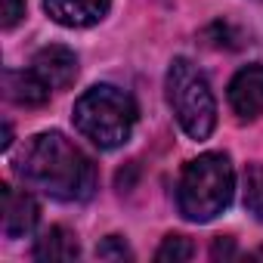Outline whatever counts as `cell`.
I'll use <instances>...</instances> for the list:
<instances>
[{
  "label": "cell",
  "instance_id": "10",
  "mask_svg": "<svg viewBox=\"0 0 263 263\" xmlns=\"http://www.w3.org/2000/svg\"><path fill=\"white\" fill-rule=\"evenodd\" d=\"M78 254H81V245L65 226H50L34 241V260H74Z\"/></svg>",
  "mask_w": 263,
  "mask_h": 263
},
{
  "label": "cell",
  "instance_id": "3",
  "mask_svg": "<svg viewBox=\"0 0 263 263\" xmlns=\"http://www.w3.org/2000/svg\"><path fill=\"white\" fill-rule=\"evenodd\" d=\"M235 192V171L229 155L204 152L192 158L177 183V208L192 223H211L220 217Z\"/></svg>",
  "mask_w": 263,
  "mask_h": 263
},
{
  "label": "cell",
  "instance_id": "15",
  "mask_svg": "<svg viewBox=\"0 0 263 263\" xmlns=\"http://www.w3.org/2000/svg\"><path fill=\"white\" fill-rule=\"evenodd\" d=\"M211 257L214 260H232V257H238V251H235L232 238H217L214 248H211Z\"/></svg>",
  "mask_w": 263,
  "mask_h": 263
},
{
  "label": "cell",
  "instance_id": "5",
  "mask_svg": "<svg viewBox=\"0 0 263 263\" xmlns=\"http://www.w3.org/2000/svg\"><path fill=\"white\" fill-rule=\"evenodd\" d=\"M229 105L241 121L263 115V65H245L229 81Z\"/></svg>",
  "mask_w": 263,
  "mask_h": 263
},
{
  "label": "cell",
  "instance_id": "7",
  "mask_svg": "<svg viewBox=\"0 0 263 263\" xmlns=\"http://www.w3.org/2000/svg\"><path fill=\"white\" fill-rule=\"evenodd\" d=\"M41 220V208L31 192L4 186V235L7 238H25L34 232Z\"/></svg>",
  "mask_w": 263,
  "mask_h": 263
},
{
  "label": "cell",
  "instance_id": "14",
  "mask_svg": "<svg viewBox=\"0 0 263 263\" xmlns=\"http://www.w3.org/2000/svg\"><path fill=\"white\" fill-rule=\"evenodd\" d=\"M25 16V0H4V19H0V25H4L7 31L16 28Z\"/></svg>",
  "mask_w": 263,
  "mask_h": 263
},
{
  "label": "cell",
  "instance_id": "9",
  "mask_svg": "<svg viewBox=\"0 0 263 263\" xmlns=\"http://www.w3.org/2000/svg\"><path fill=\"white\" fill-rule=\"evenodd\" d=\"M4 90H7V99L16 105H44L53 93L34 68H22V71L10 68L4 74Z\"/></svg>",
  "mask_w": 263,
  "mask_h": 263
},
{
  "label": "cell",
  "instance_id": "8",
  "mask_svg": "<svg viewBox=\"0 0 263 263\" xmlns=\"http://www.w3.org/2000/svg\"><path fill=\"white\" fill-rule=\"evenodd\" d=\"M44 10L62 28H90L108 16L111 0H44Z\"/></svg>",
  "mask_w": 263,
  "mask_h": 263
},
{
  "label": "cell",
  "instance_id": "17",
  "mask_svg": "<svg viewBox=\"0 0 263 263\" xmlns=\"http://www.w3.org/2000/svg\"><path fill=\"white\" fill-rule=\"evenodd\" d=\"M254 257H257V260H263V248H257V251H254Z\"/></svg>",
  "mask_w": 263,
  "mask_h": 263
},
{
  "label": "cell",
  "instance_id": "6",
  "mask_svg": "<svg viewBox=\"0 0 263 263\" xmlns=\"http://www.w3.org/2000/svg\"><path fill=\"white\" fill-rule=\"evenodd\" d=\"M31 68L44 78V84L50 90H65L78 78V56L68 47H62V44H50V47L34 53Z\"/></svg>",
  "mask_w": 263,
  "mask_h": 263
},
{
  "label": "cell",
  "instance_id": "13",
  "mask_svg": "<svg viewBox=\"0 0 263 263\" xmlns=\"http://www.w3.org/2000/svg\"><path fill=\"white\" fill-rule=\"evenodd\" d=\"M96 257L99 260H134V251L127 248V241L121 235H108L105 241H99Z\"/></svg>",
  "mask_w": 263,
  "mask_h": 263
},
{
  "label": "cell",
  "instance_id": "11",
  "mask_svg": "<svg viewBox=\"0 0 263 263\" xmlns=\"http://www.w3.org/2000/svg\"><path fill=\"white\" fill-rule=\"evenodd\" d=\"M245 208L257 220H263V161L248 164L245 171Z\"/></svg>",
  "mask_w": 263,
  "mask_h": 263
},
{
  "label": "cell",
  "instance_id": "4",
  "mask_svg": "<svg viewBox=\"0 0 263 263\" xmlns=\"http://www.w3.org/2000/svg\"><path fill=\"white\" fill-rule=\"evenodd\" d=\"M167 102L174 108L177 124L192 140H208L217 127V99L211 93V84L204 71L180 56L167 68Z\"/></svg>",
  "mask_w": 263,
  "mask_h": 263
},
{
  "label": "cell",
  "instance_id": "16",
  "mask_svg": "<svg viewBox=\"0 0 263 263\" xmlns=\"http://www.w3.org/2000/svg\"><path fill=\"white\" fill-rule=\"evenodd\" d=\"M10 143H13V127L4 124V149H10Z\"/></svg>",
  "mask_w": 263,
  "mask_h": 263
},
{
  "label": "cell",
  "instance_id": "2",
  "mask_svg": "<svg viewBox=\"0 0 263 263\" xmlns=\"http://www.w3.org/2000/svg\"><path fill=\"white\" fill-rule=\"evenodd\" d=\"M137 118H140L137 99L115 84H96L84 90L71 111V121L81 130V137H87L93 146L105 152L121 149L134 137Z\"/></svg>",
  "mask_w": 263,
  "mask_h": 263
},
{
  "label": "cell",
  "instance_id": "12",
  "mask_svg": "<svg viewBox=\"0 0 263 263\" xmlns=\"http://www.w3.org/2000/svg\"><path fill=\"white\" fill-rule=\"evenodd\" d=\"M192 254H195V248H192V241L186 235H167L158 245L155 260L158 263H186V260H192Z\"/></svg>",
  "mask_w": 263,
  "mask_h": 263
},
{
  "label": "cell",
  "instance_id": "1",
  "mask_svg": "<svg viewBox=\"0 0 263 263\" xmlns=\"http://www.w3.org/2000/svg\"><path fill=\"white\" fill-rule=\"evenodd\" d=\"M19 177L56 198V201H87L96 189V167L93 161L62 134L50 130V134H37L22 161H19Z\"/></svg>",
  "mask_w": 263,
  "mask_h": 263
}]
</instances>
